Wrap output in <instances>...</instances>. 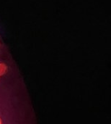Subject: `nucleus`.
<instances>
[{
    "mask_svg": "<svg viewBox=\"0 0 111 124\" xmlns=\"http://www.w3.org/2000/svg\"><path fill=\"white\" fill-rule=\"evenodd\" d=\"M7 70V66L3 62H0V76L5 74Z\"/></svg>",
    "mask_w": 111,
    "mask_h": 124,
    "instance_id": "obj_1",
    "label": "nucleus"
},
{
    "mask_svg": "<svg viewBox=\"0 0 111 124\" xmlns=\"http://www.w3.org/2000/svg\"><path fill=\"white\" fill-rule=\"evenodd\" d=\"M0 124H1V118H0Z\"/></svg>",
    "mask_w": 111,
    "mask_h": 124,
    "instance_id": "obj_2",
    "label": "nucleus"
}]
</instances>
